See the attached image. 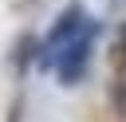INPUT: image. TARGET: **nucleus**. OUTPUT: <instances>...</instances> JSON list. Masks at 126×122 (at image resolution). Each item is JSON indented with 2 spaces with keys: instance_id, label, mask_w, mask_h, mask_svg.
I'll list each match as a JSON object with an SVG mask.
<instances>
[{
  "instance_id": "f257e3e1",
  "label": "nucleus",
  "mask_w": 126,
  "mask_h": 122,
  "mask_svg": "<svg viewBox=\"0 0 126 122\" xmlns=\"http://www.w3.org/2000/svg\"><path fill=\"white\" fill-rule=\"evenodd\" d=\"M91 39H94V24H91V28H87L79 39H71V43L59 51L55 71H59L63 87H71V83H79V79L87 75V63H91Z\"/></svg>"
},
{
  "instance_id": "f03ea898",
  "label": "nucleus",
  "mask_w": 126,
  "mask_h": 122,
  "mask_svg": "<svg viewBox=\"0 0 126 122\" xmlns=\"http://www.w3.org/2000/svg\"><path fill=\"white\" fill-rule=\"evenodd\" d=\"M83 20H87L83 8H79V4H67V8L59 12V20L51 24V31H47V47H67L71 39H79V35L87 31Z\"/></svg>"
},
{
  "instance_id": "7ed1b4c3",
  "label": "nucleus",
  "mask_w": 126,
  "mask_h": 122,
  "mask_svg": "<svg viewBox=\"0 0 126 122\" xmlns=\"http://www.w3.org/2000/svg\"><path fill=\"white\" fill-rule=\"evenodd\" d=\"M32 51H35V39H32V35H24V39H20V47H16V67H20V71L28 67Z\"/></svg>"
},
{
  "instance_id": "20e7f679",
  "label": "nucleus",
  "mask_w": 126,
  "mask_h": 122,
  "mask_svg": "<svg viewBox=\"0 0 126 122\" xmlns=\"http://www.w3.org/2000/svg\"><path fill=\"white\" fill-rule=\"evenodd\" d=\"M110 98H114V106H118V110H122V118H126V83H122V79L110 87Z\"/></svg>"
}]
</instances>
